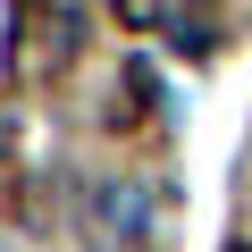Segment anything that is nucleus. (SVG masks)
<instances>
[{
  "label": "nucleus",
  "instance_id": "f257e3e1",
  "mask_svg": "<svg viewBox=\"0 0 252 252\" xmlns=\"http://www.w3.org/2000/svg\"><path fill=\"white\" fill-rule=\"evenodd\" d=\"M84 210H93V235H101V244H143V235H152V193H143L135 177H101V185L84 193Z\"/></svg>",
  "mask_w": 252,
  "mask_h": 252
},
{
  "label": "nucleus",
  "instance_id": "f03ea898",
  "mask_svg": "<svg viewBox=\"0 0 252 252\" xmlns=\"http://www.w3.org/2000/svg\"><path fill=\"white\" fill-rule=\"evenodd\" d=\"M118 17L126 26H160V0H118Z\"/></svg>",
  "mask_w": 252,
  "mask_h": 252
}]
</instances>
